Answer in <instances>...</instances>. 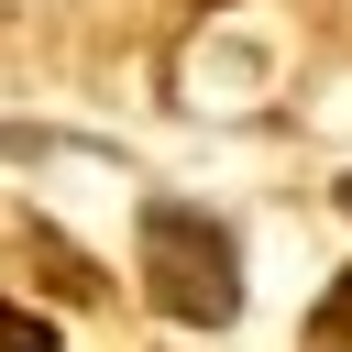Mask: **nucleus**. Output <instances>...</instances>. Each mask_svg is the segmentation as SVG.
<instances>
[{
    "instance_id": "obj_1",
    "label": "nucleus",
    "mask_w": 352,
    "mask_h": 352,
    "mask_svg": "<svg viewBox=\"0 0 352 352\" xmlns=\"http://www.w3.org/2000/svg\"><path fill=\"white\" fill-rule=\"evenodd\" d=\"M143 286H154V308L165 319H187V330H220L231 308H242V253H231V231L209 220V209H143Z\"/></svg>"
},
{
    "instance_id": "obj_2",
    "label": "nucleus",
    "mask_w": 352,
    "mask_h": 352,
    "mask_svg": "<svg viewBox=\"0 0 352 352\" xmlns=\"http://www.w3.org/2000/svg\"><path fill=\"white\" fill-rule=\"evenodd\" d=\"M0 352H55V330H44L33 308H0Z\"/></svg>"
},
{
    "instance_id": "obj_3",
    "label": "nucleus",
    "mask_w": 352,
    "mask_h": 352,
    "mask_svg": "<svg viewBox=\"0 0 352 352\" xmlns=\"http://www.w3.org/2000/svg\"><path fill=\"white\" fill-rule=\"evenodd\" d=\"M319 341H352V275L330 286V319H319Z\"/></svg>"
},
{
    "instance_id": "obj_4",
    "label": "nucleus",
    "mask_w": 352,
    "mask_h": 352,
    "mask_svg": "<svg viewBox=\"0 0 352 352\" xmlns=\"http://www.w3.org/2000/svg\"><path fill=\"white\" fill-rule=\"evenodd\" d=\"M341 220H352V176H341Z\"/></svg>"
}]
</instances>
